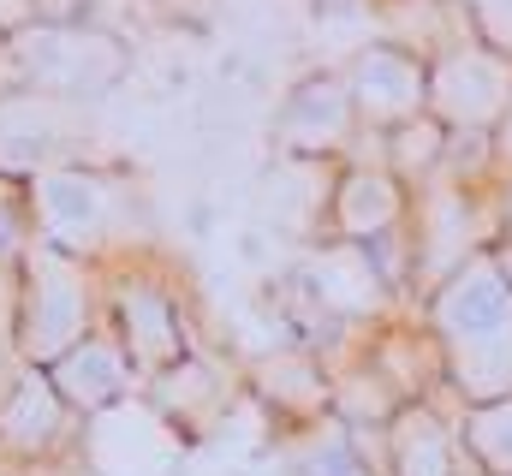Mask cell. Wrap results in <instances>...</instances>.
Here are the masks:
<instances>
[{
  "mask_svg": "<svg viewBox=\"0 0 512 476\" xmlns=\"http://www.w3.org/2000/svg\"><path fill=\"white\" fill-rule=\"evenodd\" d=\"M423 328L441 346L447 393L459 405H489L512 393V280L495 250L471 256L423 298Z\"/></svg>",
  "mask_w": 512,
  "mask_h": 476,
  "instance_id": "obj_1",
  "label": "cell"
},
{
  "mask_svg": "<svg viewBox=\"0 0 512 476\" xmlns=\"http://www.w3.org/2000/svg\"><path fill=\"white\" fill-rule=\"evenodd\" d=\"M30 203V233L66 256H84L96 268L137 256L155 227H149V203L137 197L126 173L96 167V161H54L24 185Z\"/></svg>",
  "mask_w": 512,
  "mask_h": 476,
  "instance_id": "obj_2",
  "label": "cell"
},
{
  "mask_svg": "<svg viewBox=\"0 0 512 476\" xmlns=\"http://www.w3.org/2000/svg\"><path fill=\"white\" fill-rule=\"evenodd\" d=\"M24 310H18V363L48 369L60 352H72L84 334H96L102 322V268L84 256H66L42 238L24 244Z\"/></svg>",
  "mask_w": 512,
  "mask_h": 476,
  "instance_id": "obj_3",
  "label": "cell"
},
{
  "mask_svg": "<svg viewBox=\"0 0 512 476\" xmlns=\"http://www.w3.org/2000/svg\"><path fill=\"white\" fill-rule=\"evenodd\" d=\"M12 84H30L60 102H96L126 78V42L78 24V18H30L12 36H0Z\"/></svg>",
  "mask_w": 512,
  "mask_h": 476,
  "instance_id": "obj_4",
  "label": "cell"
},
{
  "mask_svg": "<svg viewBox=\"0 0 512 476\" xmlns=\"http://www.w3.org/2000/svg\"><path fill=\"white\" fill-rule=\"evenodd\" d=\"M411 286L417 298H429L441 280H453L471 256L495 250L507 227H501V191L483 197L477 185H459L453 173H435L429 185L411 191Z\"/></svg>",
  "mask_w": 512,
  "mask_h": 476,
  "instance_id": "obj_5",
  "label": "cell"
},
{
  "mask_svg": "<svg viewBox=\"0 0 512 476\" xmlns=\"http://www.w3.org/2000/svg\"><path fill=\"white\" fill-rule=\"evenodd\" d=\"M102 310H108V328L120 334L137 381H155L161 369H173L179 357L197 352V334L185 322V298L173 292L167 274H155L149 262L126 256L102 292Z\"/></svg>",
  "mask_w": 512,
  "mask_h": 476,
  "instance_id": "obj_6",
  "label": "cell"
},
{
  "mask_svg": "<svg viewBox=\"0 0 512 476\" xmlns=\"http://www.w3.org/2000/svg\"><path fill=\"white\" fill-rule=\"evenodd\" d=\"M429 114L447 131H501L512 114V60L477 36H447L429 54Z\"/></svg>",
  "mask_w": 512,
  "mask_h": 476,
  "instance_id": "obj_7",
  "label": "cell"
},
{
  "mask_svg": "<svg viewBox=\"0 0 512 476\" xmlns=\"http://www.w3.org/2000/svg\"><path fill=\"white\" fill-rule=\"evenodd\" d=\"M292 292L310 298L334 328H376L387 310H393V280L376 262L370 244H310L298 262H292Z\"/></svg>",
  "mask_w": 512,
  "mask_h": 476,
  "instance_id": "obj_8",
  "label": "cell"
},
{
  "mask_svg": "<svg viewBox=\"0 0 512 476\" xmlns=\"http://www.w3.org/2000/svg\"><path fill=\"white\" fill-rule=\"evenodd\" d=\"M78 429H84V417L60 399L48 369L12 363V375L0 387V465L42 471V465L66 459L78 447Z\"/></svg>",
  "mask_w": 512,
  "mask_h": 476,
  "instance_id": "obj_9",
  "label": "cell"
},
{
  "mask_svg": "<svg viewBox=\"0 0 512 476\" xmlns=\"http://www.w3.org/2000/svg\"><path fill=\"white\" fill-rule=\"evenodd\" d=\"M364 137V119L352 102V84H346V66L340 72H310L286 90L280 114H274V149L286 161H340L346 149H358Z\"/></svg>",
  "mask_w": 512,
  "mask_h": 476,
  "instance_id": "obj_10",
  "label": "cell"
},
{
  "mask_svg": "<svg viewBox=\"0 0 512 476\" xmlns=\"http://www.w3.org/2000/svg\"><path fill=\"white\" fill-rule=\"evenodd\" d=\"M72 143H78V102L42 96L30 84L0 90V179L30 185L42 167L78 161Z\"/></svg>",
  "mask_w": 512,
  "mask_h": 476,
  "instance_id": "obj_11",
  "label": "cell"
},
{
  "mask_svg": "<svg viewBox=\"0 0 512 476\" xmlns=\"http://www.w3.org/2000/svg\"><path fill=\"white\" fill-rule=\"evenodd\" d=\"M143 399L179 441H209L233 417V405L245 399V375H233L209 352H191L173 369H161L155 381H143Z\"/></svg>",
  "mask_w": 512,
  "mask_h": 476,
  "instance_id": "obj_12",
  "label": "cell"
},
{
  "mask_svg": "<svg viewBox=\"0 0 512 476\" xmlns=\"http://www.w3.org/2000/svg\"><path fill=\"white\" fill-rule=\"evenodd\" d=\"M245 393L280 423V435L334 417V363L316 346H268L245 363Z\"/></svg>",
  "mask_w": 512,
  "mask_h": 476,
  "instance_id": "obj_13",
  "label": "cell"
},
{
  "mask_svg": "<svg viewBox=\"0 0 512 476\" xmlns=\"http://www.w3.org/2000/svg\"><path fill=\"white\" fill-rule=\"evenodd\" d=\"M346 84H352L364 131H393V125H411L429 114V60L417 48L387 42V36L364 42L346 60Z\"/></svg>",
  "mask_w": 512,
  "mask_h": 476,
  "instance_id": "obj_14",
  "label": "cell"
},
{
  "mask_svg": "<svg viewBox=\"0 0 512 476\" xmlns=\"http://www.w3.org/2000/svg\"><path fill=\"white\" fill-rule=\"evenodd\" d=\"M411 227V185L382 161H346L328 185V233L346 244H387Z\"/></svg>",
  "mask_w": 512,
  "mask_h": 476,
  "instance_id": "obj_15",
  "label": "cell"
},
{
  "mask_svg": "<svg viewBox=\"0 0 512 476\" xmlns=\"http://www.w3.org/2000/svg\"><path fill=\"white\" fill-rule=\"evenodd\" d=\"M387 476H483L459 435V399H411L387 423Z\"/></svg>",
  "mask_w": 512,
  "mask_h": 476,
  "instance_id": "obj_16",
  "label": "cell"
},
{
  "mask_svg": "<svg viewBox=\"0 0 512 476\" xmlns=\"http://www.w3.org/2000/svg\"><path fill=\"white\" fill-rule=\"evenodd\" d=\"M48 381L60 387V399L90 423V417H102V411H114L120 399L131 393H143V381H137V369H131L126 346H120V334L102 322L96 334H84L72 352H60L48 363Z\"/></svg>",
  "mask_w": 512,
  "mask_h": 476,
  "instance_id": "obj_17",
  "label": "cell"
},
{
  "mask_svg": "<svg viewBox=\"0 0 512 476\" xmlns=\"http://www.w3.org/2000/svg\"><path fill=\"white\" fill-rule=\"evenodd\" d=\"M280 453H286V471L292 476H387L364 447L358 435L340 423V417H322L310 429H292L280 435Z\"/></svg>",
  "mask_w": 512,
  "mask_h": 476,
  "instance_id": "obj_18",
  "label": "cell"
},
{
  "mask_svg": "<svg viewBox=\"0 0 512 476\" xmlns=\"http://www.w3.org/2000/svg\"><path fill=\"white\" fill-rule=\"evenodd\" d=\"M411 399H399V387L370 363V352L352 357L346 369H334V417L346 429H387Z\"/></svg>",
  "mask_w": 512,
  "mask_h": 476,
  "instance_id": "obj_19",
  "label": "cell"
},
{
  "mask_svg": "<svg viewBox=\"0 0 512 476\" xmlns=\"http://www.w3.org/2000/svg\"><path fill=\"white\" fill-rule=\"evenodd\" d=\"M447 143H453V131L435 114L411 119V125H393V131H382V167L399 173V179L417 191V185H429V179L447 167Z\"/></svg>",
  "mask_w": 512,
  "mask_h": 476,
  "instance_id": "obj_20",
  "label": "cell"
},
{
  "mask_svg": "<svg viewBox=\"0 0 512 476\" xmlns=\"http://www.w3.org/2000/svg\"><path fill=\"white\" fill-rule=\"evenodd\" d=\"M459 435L483 476H512V393L489 405H459Z\"/></svg>",
  "mask_w": 512,
  "mask_h": 476,
  "instance_id": "obj_21",
  "label": "cell"
},
{
  "mask_svg": "<svg viewBox=\"0 0 512 476\" xmlns=\"http://www.w3.org/2000/svg\"><path fill=\"white\" fill-rule=\"evenodd\" d=\"M465 6V24L477 42H489L495 54L512 60V0H459Z\"/></svg>",
  "mask_w": 512,
  "mask_h": 476,
  "instance_id": "obj_22",
  "label": "cell"
},
{
  "mask_svg": "<svg viewBox=\"0 0 512 476\" xmlns=\"http://www.w3.org/2000/svg\"><path fill=\"white\" fill-rule=\"evenodd\" d=\"M18 310H24V262L0 256V346H18Z\"/></svg>",
  "mask_w": 512,
  "mask_h": 476,
  "instance_id": "obj_23",
  "label": "cell"
},
{
  "mask_svg": "<svg viewBox=\"0 0 512 476\" xmlns=\"http://www.w3.org/2000/svg\"><path fill=\"white\" fill-rule=\"evenodd\" d=\"M30 18H36V0H0V36H12Z\"/></svg>",
  "mask_w": 512,
  "mask_h": 476,
  "instance_id": "obj_24",
  "label": "cell"
},
{
  "mask_svg": "<svg viewBox=\"0 0 512 476\" xmlns=\"http://www.w3.org/2000/svg\"><path fill=\"white\" fill-rule=\"evenodd\" d=\"M161 6H167L173 18H191V24H203V18L215 12V0H161Z\"/></svg>",
  "mask_w": 512,
  "mask_h": 476,
  "instance_id": "obj_25",
  "label": "cell"
},
{
  "mask_svg": "<svg viewBox=\"0 0 512 476\" xmlns=\"http://www.w3.org/2000/svg\"><path fill=\"white\" fill-rule=\"evenodd\" d=\"M495 155H501V179L512 173V114H507V125L495 131Z\"/></svg>",
  "mask_w": 512,
  "mask_h": 476,
  "instance_id": "obj_26",
  "label": "cell"
},
{
  "mask_svg": "<svg viewBox=\"0 0 512 476\" xmlns=\"http://www.w3.org/2000/svg\"><path fill=\"white\" fill-rule=\"evenodd\" d=\"M501 227H507V238H512V173L501 179Z\"/></svg>",
  "mask_w": 512,
  "mask_h": 476,
  "instance_id": "obj_27",
  "label": "cell"
},
{
  "mask_svg": "<svg viewBox=\"0 0 512 476\" xmlns=\"http://www.w3.org/2000/svg\"><path fill=\"white\" fill-rule=\"evenodd\" d=\"M495 256H501V268H507V280H512V238H501V244H495Z\"/></svg>",
  "mask_w": 512,
  "mask_h": 476,
  "instance_id": "obj_28",
  "label": "cell"
},
{
  "mask_svg": "<svg viewBox=\"0 0 512 476\" xmlns=\"http://www.w3.org/2000/svg\"><path fill=\"white\" fill-rule=\"evenodd\" d=\"M12 363H18V357H12L6 346H0V387H6V375H12Z\"/></svg>",
  "mask_w": 512,
  "mask_h": 476,
  "instance_id": "obj_29",
  "label": "cell"
}]
</instances>
